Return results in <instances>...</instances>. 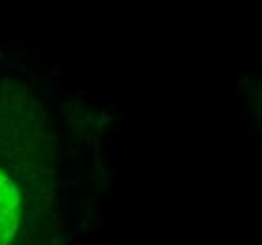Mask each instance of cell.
<instances>
[{"label": "cell", "instance_id": "cell-1", "mask_svg": "<svg viewBox=\"0 0 262 245\" xmlns=\"http://www.w3.org/2000/svg\"><path fill=\"white\" fill-rule=\"evenodd\" d=\"M21 196L17 187L0 170V245H10L19 227Z\"/></svg>", "mask_w": 262, "mask_h": 245}]
</instances>
